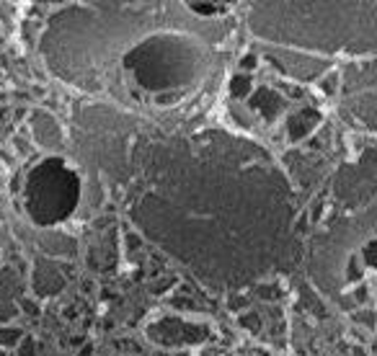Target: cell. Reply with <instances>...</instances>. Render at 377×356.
Segmentation results:
<instances>
[{"instance_id": "cell-1", "label": "cell", "mask_w": 377, "mask_h": 356, "mask_svg": "<svg viewBox=\"0 0 377 356\" xmlns=\"http://www.w3.org/2000/svg\"><path fill=\"white\" fill-rule=\"evenodd\" d=\"M18 336H21V333H0V341H3V343H13Z\"/></svg>"}]
</instances>
